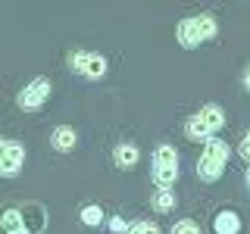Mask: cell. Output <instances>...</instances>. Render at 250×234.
<instances>
[{
    "instance_id": "2e32d148",
    "label": "cell",
    "mask_w": 250,
    "mask_h": 234,
    "mask_svg": "<svg viewBox=\"0 0 250 234\" xmlns=\"http://www.w3.org/2000/svg\"><path fill=\"white\" fill-rule=\"evenodd\" d=\"M169 234H200V228H197L194 222H188V218H185V222H175V228H172Z\"/></svg>"
},
{
    "instance_id": "9c48e42d",
    "label": "cell",
    "mask_w": 250,
    "mask_h": 234,
    "mask_svg": "<svg viewBox=\"0 0 250 234\" xmlns=\"http://www.w3.org/2000/svg\"><path fill=\"white\" fill-rule=\"evenodd\" d=\"M0 231L3 234H31L25 228V222H22V209L19 206L3 209V215H0Z\"/></svg>"
},
{
    "instance_id": "52a82bcc",
    "label": "cell",
    "mask_w": 250,
    "mask_h": 234,
    "mask_svg": "<svg viewBox=\"0 0 250 234\" xmlns=\"http://www.w3.org/2000/svg\"><path fill=\"white\" fill-rule=\"evenodd\" d=\"M22 162H25V147L16 144V140L0 137V175L16 178L22 172Z\"/></svg>"
},
{
    "instance_id": "ffe728a7",
    "label": "cell",
    "mask_w": 250,
    "mask_h": 234,
    "mask_svg": "<svg viewBox=\"0 0 250 234\" xmlns=\"http://www.w3.org/2000/svg\"><path fill=\"white\" fill-rule=\"evenodd\" d=\"M247 184H250V172H247Z\"/></svg>"
},
{
    "instance_id": "277c9868",
    "label": "cell",
    "mask_w": 250,
    "mask_h": 234,
    "mask_svg": "<svg viewBox=\"0 0 250 234\" xmlns=\"http://www.w3.org/2000/svg\"><path fill=\"white\" fill-rule=\"evenodd\" d=\"M150 178L160 191H172V184L178 181V153L175 147L169 144H160L153 150V169H150Z\"/></svg>"
},
{
    "instance_id": "7c38bea8",
    "label": "cell",
    "mask_w": 250,
    "mask_h": 234,
    "mask_svg": "<svg viewBox=\"0 0 250 234\" xmlns=\"http://www.w3.org/2000/svg\"><path fill=\"white\" fill-rule=\"evenodd\" d=\"M213 228H216V234H238L241 218H238L234 209H222V213H216V218H213Z\"/></svg>"
},
{
    "instance_id": "7a4b0ae2",
    "label": "cell",
    "mask_w": 250,
    "mask_h": 234,
    "mask_svg": "<svg viewBox=\"0 0 250 234\" xmlns=\"http://www.w3.org/2000/svg\"><path fill=\"white\" fill-rule=\"evenodd\" d=\"M225 166H229V144L222 137H209L203 144V153L197 159V175L200 181H219Z\"/></svg>"
},
{
    "instance_id": "8fae6325",
    "label": "cell",
    "mask_w": 250,
    "mask_h": 234,
    "mask_svg": "<svg viewBox=\"0 0 250 234\" xmlns=\"http://www.w3.org/2000/svg\"><path fill=\"white\" fill-rule=\"evenodd\" d=\"M50 144H53V150H60V153H69V150H75V144H78V135H75V128H69V125H60V128H53V137H50Z\"/></svg>"
},
{
    "instance_id": "4fadbf2b",
    "label": "cell",
    "mask_w": 250,
    "mask_h": 234,
    "mask_svg": "<svg viewBox=\"0 0 250 234\" xmlns=\"http://www.w3.org/2000/svg\"><path fill=\"white\" fill-rule=\"evenodd\" d=\"M150 206L156 209V213H172V209H175V194H172V191H156L153 200H150Z\"/></svg>"
},
{
    "instance_id": "6da1fadb",
    "label": "cell",
    "mask_w": 250,
    "mask_h": 234,
    "mask_svg": "<svg viewBox=\"0 0 250 234\" xmlns=\"http://www.w3.org/2000/svg\"><path fill=\"white\" fill-rule=\"evenodd\" d=\"M178 44L185 47V50H194V47L213 41L219 35V22L213 19L209 13H200V16H188V19L178 22Z\"/></svg>"
},
{
    "instance_id": "5b68a950",
    "label": "cell",
    "mask_w": 250,
    "mask_h": 234,
    "mask_svg": "<svg viewBox=\"0 0 250 234\" xmlns=\"http://www.w3.org/2000/svg\"><path fill=\"white\" fill-rule=\"evenodd\" d=\"M69 69L75 75H84L91 81H97V78L106 75V57L91 53V50H75V53H69Z\"/></svg>"
},
{
    "instance_id": "d6986e66",
    "label": "cell",
    "mask_w": 250,
    "mask_h": 234,
    "mask_svg": "<svg viewBox=\"0 0 250 234\" xmlns=\"http://www.w3.org/2000/svg\"><path fill=\"white\" fill-rule=\"evenodd\" d=\"M244 88L250 91V69H247V75H244Z\"/></svg>"
},
{
    "instance_id": "ac0fdd59",
    "label": "cell",
    "mask_w": 250,
    "mask_h": 234,
    "mask_svg": "<svg viewBox=\"0 0 250 234\" xmlns=\"http://www.w3.org/2000/svg\"><path fill=\"white\" fill-rule=\"evenodd\" d=\"M109 228H113V231H125V225L119 222V218H113V222H109Z\"/></svg>"
},
{
    "instance_id": "e0dca14e",
    "label": "cell",
    "mask_w": 250,
    "mask_h": 234,
    "mask_svg": "<svg viewBox=\"0 0 250 234\" xmlns=\"http://www.w3.org/2000/svg\"><path fill=\"white\" fill-rule=\"evenodd\" d=\"M238 153H241V159L250 166V131L244 135V140H241V147H238Z\"/></svg>"
},
{
    "instance_id": "9a60e30c",
    "label": "cell",
    "mask_w": 250,
    "mask_h": 234,
    "mask_svg": "<svg viewBox=\"0 0 250 234\" xmlns=\"http://www.w3.org/2000/svg\"><path fill=\"white\" fill-rule=\"evenodd\" d=\"M82 222L91 225V228H94V225H100V222H104V213H100V206H84V209H82Z\"/></svg>"
},
{
    "instance_id": "ba28073f",
    "label": "cell",
    "mask_w": 250,
    "mask_h": 234,
    "mask_svg": "<svg viewBox=\"0 0 250 234\" xmlns=\"http://www.w3.org/2000/svg\"><path fill=\"white\" fill-rule=\"evenodd\" d=\"M19 209H22V222H25V228L31 234H41L44 225H47V209L41 206V203H25V206H19Z\"/></svg>"
},
{
    "instance_id": "3957f363",
    "label": "cell",
    "mask_w": 250,
    "mask_h": 234,
    "mask_svg": "<svg viewBox=\"0 0 250 234\" xmlns=\"http://www.w3.org/2000/svg\"><path fill=\"white\" fill-rule=\"evenodd\" d=\"M225 125V113H222V106H216V103H207L200 109V113H194L191 119L185 122V135L191 137V140H203L207 144L209 137H216V131Z\"/></svg>"
},
{
    "instance_id": "8992f818",
    "label": "cell",
    "mask_w": 250,
    "mask_h": 234,
    "mask_svg": "<svg viewBox=\"0 0 250 234\" xmlns=\"http://www.w3.org/2000/svg\"><path fill=\"white\" fill-rule=\"evenodd\" d=\"M47 100H50V81L38 75V78H31L25 88L19 91L16 103H19V109H25V113H35V109H41Z\"/></svg>"
},
{
    "instance_id": "5bb4252c",
    "label": "cell",
    "mask_w": 250,
    "mask_h": 234,
    "mask_svg": "<svg viewBox=\"0 0 250 234\" xmlns=\"http://www.w3.org/2000/svg\"><path fill=\"white\" fill-rule=\"evenodd\" d=\"M125 234H163V231H160L156 222H135V225L125 228Z\"/></svg>"
},
{
    "instance_id": "30bf717a",
    "label": "cell",
    "mask_w": 250,
    "mask_h": 234,
    "mask_svg": "<svg viewBox=\"0 0 250 234\" xmlns=\"http://www.w3.org/2000/svg\"><path fill=\"white\" fill-rule=\"evenodd\" d=\"M138 156H141L138 147L128 144V140H122V144H116V150H113V162H116V169H135Z\"/></svg>"
}]
</instances>
